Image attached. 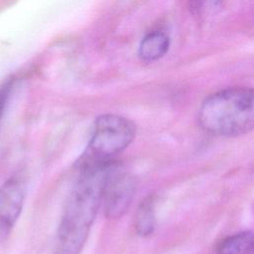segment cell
I'll return each instance as SVG.
<instances>
[{"label": "cell", "instance_id": "cell-1", "mask_svg": "<svg viewBox=\"0 0 254 254\" xmlns=\"http://www.w3.org/2000/svg\"><path fill=\"white\" fill-rule=\"evenodd\" d=\"M112 165L109 163L81 166L62 216L57 237L56 254H79L102 202L105 181Z\"/></svg>", "mask_w": 254, "mask_h": 254}, {"label": "cell", "instance_id": "cell-7", "mask_svg": "<svg viewBox=\"0 0 254 254\" xmlns=\"http://www.w3.org/2000/svg\"><path fill=\"white\" fill-rule=\"evenodd\" d=\"M169 47L170 39L164 32H151L142 40L139 47V55L144 61H156L168 52Z\"/></svg>", "mask_w": 254, "mask_h": 254}, {"label": "cell", "instance_id": "cell-9", "mask_svg": "<svg viewBox=\"0 0 254 254\" xmlns=\"http://www.w3.org/2000/svg\"><path fill=\"white\" fill-rule=\"evenodd\" d=\"M191 8L196 13H203L216 7L221 0H190Z\"/></svg>", "mask_w": 254, "mask_h": 254}, {"label": "cell", "instance_id": "cell-2", "mask_svg": "<svg viewBox=\"0 0 254 254\" xmlns=\"http://www.w3.org/2000/svg\"><path fill=\"white\" fill-rule=\"evenodd\" d=\"M198 124L205 132L221 137L254 130V89L232 87L209 95L198 110Z\"/></svg>", "mask_w": 254, "mask_h": 254}, {"label": "cell", "instance_id": "cell-8", "mask_svg": "<svg viewBox=\"0 0 254 254\" xmlns=\"http://www.w3.org/2000/svg\"><path fill=\"white\" fill-rule=\"evenodd\" d=\"M156 226L155 200L152 195L146 196L138 205L135 214V229L141 236H149Z\"/></svg>", "mask_w": 254, "mask_h": 254}, {"label": "cell", "instance_id": "cell-10", "mask_svg": "<svg viewBox=\"0 0 254 254\" xmlns=\"http://www.w3.org/2000/svg\"><path fill=\"white\" fill-rule=\"evenodd\" d=\"M4 102H5V94L3 92H0V119L2 116L3 108H4Z\"/></svg>", "mask_w": 254, "mask_h": 254}, {"label": "cell", "instance_id": "cell-4", "mask_svg": "<svg viewBox=\"0 0 254 254\" xmlns=\"http://www.w3.org/2000/svg\"><path fill=\"white\" fill-rule=\"evenodd\" d=\"M135 189V179L129 173L112 166L102 194L105 215L112 219L121 217L131 204Z\"/></svg>", "mask_w": 254, "mask_h": 254}, {"label": "cell", "instance_id": "cell-3", "mask_svg": "<svg viewBox=\"0 0 254 254\" xmlns=\"http://www.w3.org/2000/svg\"><path fill=\"white\" fill-rule=\"evenodd\" d=\"M135 135L136 126L130 119L117 114L98 116L81 166L110 162L132 143Z\"/></svg>", "mask_w": 254, "mask_h": 254}, {"label": "cell", "instance_id": "cell-6", "mask_svg": "<svg viewBox=\"0 0 254 254\" xmlns=\"http://www.w3.org/2000/svg\"><path fill=\"white\" fill-rule=\"evenodd\" d=\"M217 254H254V232L242 231L229 235L216 245Z\"/></svg>", "mask_w": 254, "mask_h": 254}, {"label": "cell", "instance_id": "cell-5", "mask_svg": "<svg viewBox=\"0 0 254 254\" xmlns=\"http://www.w3.org/2000/svg\"><path fill=\"white\" fill-rule=\"evenodd\" d=\"M25 198V185L19 178H11L0 187V236L10 232L17 221Z\"/></svg>", "mask_w": 254, "mask_h": 254}]
</instances>
